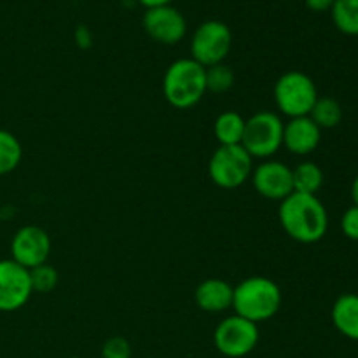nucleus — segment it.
<instances>
[{"label":"nucleus","mask_w":358,"mask_h":358,"mask_svg":"<svg viewBox=\"0 0 358 358\" xmlns=\"http://www.w3.org/2000/svg\"><path fill=\"white\" fill-rule=\"evenodd\" d=\"M278 219L283 231L299 243L311 245L320 241L329 229V215L324 203L313 194L292 192L280 201Z\"/></svg>","instance_id":"nucleus-1"},{"label":"nucleus","mask_w":358,"mask_h":358,"mask_svg":"<svg viewBox=\"0 0 358 358\" xmlns=\"http://www.w3.org/2000/svg\"><path fill=\"white\" fill-rule=\"evenodd\" d=\"M282 308V290L266 276H250L234 287V315L254 324L268 322Z\"/></svg>","instance_id":"nucleus-2"},{"label":"nucleus","mask_w":358,"mask_h":358,"mask_svg":"<svg viewBox=\"0 0 358 358\" xmlns=\"http://www.w3.org/2000/svg\"><path fill=\"white\" fill-rule=\"evenodd\" d=\"M163 93L168 103L178 110L198 105L206 94L205 66L192 58L173 62L164 73Z\"/></svg>","instance_id":"nucleus-3"},{"label":"nucleus","mask_w":358,"mask_h":358,"mask_svg":"<svg viewBox=\"0 0 358 358\" xmlns=\"http://www.w3.org/2000/svg\"><path fill=\"white\" fill-rule=\"evenodd\" d=\"M283 121L276 112L261 110L245 119L241 147L257 159H269L283 145Z\"/></svg>","instance_id":"nucleus-4"},{"label":"nucleus","mask_w":358,"mask_h":358,"mask_svg":"<svg viewBox=\"0 0 358 358\" xmlns=\"http://www.w3.org/2000/svg\"><path fill=\"white\" fill-rule=\"evenodd\" d=\"M318 91L313 79L299 70L285 72L275 84V103L287 117H304L310 115Z\"/></svg>","instance_id":"nucleus-5"},{"label":"nucleus","mask_w":358,"mask_h":358,"mask_svg":"<svg viewBox=\"0 0 358 358\" xmlns=\"http://www.w3.org/2000/svg\"><path fill=\"white\" fill-rule=\"evenodd\" d=\"M254 159L241 145H219L208 163V175L220 189H238L252 177Z\"/></svg>","instance_id":"nucleus-6"},{"label":"nucleus","mask_w":358,"mask_h":358,"mask_svg":"<svg viewBox=\"0 0 358 358\" xmlns=\"http://www.w3.org/2000/svg\"><path fill=\"white\" fill-rule=\"evenodd\" d=\"M233 48V34L224 21L208 20L192 34L191 58L199 65L208 66L224 63Z\"/></svg>","instance_id":"nucleus-7"},{"label":"nucleus","mask_w":358,"mask_h":358,"mask_svg":"<svg viewBox=\"0 0 358 358\" xmlns=\"http://www.w3.org/2000/svg\"><path fill=\"white\" fill-rule=\"evenodd\" d=\"M259 343L257 324L233 315L220 322L213 332V345L220 355L243 358L250 355Z\"/></svg>","instance_id":"nucleus-8"},{"label":"nucleus","mask_w":358,"mask_h":358,"mask_svg":"<svg viewBox=\"0 0 358 358\" xmlns=\"http://www.w3.org/2000/svg\"><path fill=\"white\" fill-rule=\"evenodd\" d=\"M51 250V236L38 226L20 227L10 240V259L28 271L48 264Z\"/></svg>","instance_id":"nucleus-9"},{"label":"nucleus","mask_w":358,"mask_h":358,"mask_svg":"<svg viewBox=\"0 0 358 358\" xmlns=\"http://www.w3.org/2000/svg\"><path fill=\"white\" fill-rule=\"evenodd\" d=\"M31 294L30 271L13 259H0V313L21 310Z\"/></svg>","instance_id":"nucleus-10"},{"label":"nucleus","mask_w":358,"mask_h":358,"mask_svg":"<svg viewBox=\"0 0 358 358\" xmlns=\"http://www.w3.org/2000/svg\"><path fill=\"white\" fill-rule=\"evenodd\" d=\"M142 23L145 34L152 41L164 45L177 44L187 34V21L184 14L171 3L145 9Z\"/></svg>","instance_id":"nucleus-11"},{"label":"nucleus","mask_w":358,"mask_h":358,"mask_svg":"<svg viewBox=\"0 0 358 358\" xmlns=\"http://www.w3.org/2000/svg\"><path fill=\"white\" fill-rule=\"evenodd\" d=\"M252 184L257 194L271 201H283L294 192L292 168L282 161L268 159L254 168Z\"/></svg>","instance_id":"nucleus-12"},{"label":"nucleus","mask_w":358,"mask_h":358,"mask_svg":"<svg viewBox=\"0 0 358 358\" xmlns=\"http://www.w3.org/2000/svg\"><path fill=\"white\" fill-rule=\"evenodd\" d=\"M322 129L310 115L294 117L283 126V145L296 156H308L320 145Z\"/></svg>","instance_id":"nucleus-13"},{"label":"nucleus","mask_w":358,"mask_h":358,"mask_svg":"<svg viewBox=\"0 0 358 358\" xmlns=\"http://www.w3.org/2000/svg\"><path fill=\"white\" fill-rule=\"evenodd\" d=\"M234 287L226 280L208 278L203 280L194 292V301L198 308L206 313H224L233 308Z\"/></svg>","instance_id":"nucleus-14"},{"label":"nucleus","mask_w":358,"mask_h":358,"mask_svg":"<svg viewBox=\"0 0 358 358\" xmlns=\"http://www.w3.org/2000/svg\"><path fill=\"white\" fill-rule=\"evenodd\" d=\"M332 324L345 338L358 341V294H343L332 304Z\"/></svg>","instance_id":"nucleus-15"},{"label":"nucleus","mask_w":358,"mask_h":358,"mask_svg":"<svg viewBox=\"0 0 358 358\" xmlns=\"http://www.w3.org/2000/svg\"><path fill=\"white\" fill-rule=\"evenodd\" d=\"M245 133L243 115L234 110L222 112L213 122V135L219 145H241Z\"/></svg>","instance_id":"nucleus-16"},{"label":"nucleus","mask_w":358,"mask_h":358,"mask_svg":"<svg viewBox=\"0 0 358 358\" xmlns=\"http://www.w3.org/2000/svg\"><path fill=\"white\" fill-rule=\"evenodd\" d=\"M292 182L294 192L317 196V192L324 185V171L313 161H304L292 168Z\"/></svg>","instance_id":"nucleus-17"},{"label":"nucleus","mask_w":358,"mask_h":358,"mask_svg":"<svg viewBox=\"0 0 358 358\" xmlns=\"http://www.w3.org/2000/svg\"><path fill=\"white\" fill-rule=\"evenodd\" d=\"M310 117L320 129H332L341 122L343 108L334 98L318 96L313 108H311Z\"/></svg>","instance_id":"nucleus-18"},{"label":"nucleus","mask_w":358,"mask_h":358,"mask_svg":"<svg viewBox=\"0 0 358 358\" xmlns=\"http://www.w3.org/2000/svg\"><path fill=\"white\" fill-rule=\"evenodd\" d=\"M332 21L341 34L358 35V0H336L331 9Z\"/></svg>","instance_id":"nucleus-19"},{"label":"nucleus","mask_w":358,"mask_h":358,"mask_svg":"<svg viewBox=\"0 0 358 358\" xmlns=\"http://www.w3.org/2000/svg\"><path fill=\"white\" fill-rule=\"evenodd\" d=\"M23 159L21 142L7 129H0V175L13 173Z\"/></svg>","instance_id":"nucleus-20"},{"label":"nucleus","mask_w":358,"mask_h":358,"mask_svg":"<svg viewBox=\"0 0 358 358\" xmlns=\"http://www.w3.org/2000/svg\"><path fill=\"white\" fill-rule=\"evenodd\" d=\"M206 91L210 93H226L234 86V72L226 63H219L205 69Z\"/></svg>","instance_id":"nucleus-21"},{"label":"nucleus","mask_w":358,"mask_h":358,"mask_svg":"<svg viewBox=\"0 0 358 358\" xmlns=\"http://www.w3.org/2000/svg\"><path fill=\"white\" fill-rule=\"evenodd\" d=\"M30 280L34 292L48 294L58 285V271L52 266L42 264L38 268L30 269Z\"/></svg>","instance_id":"nucleus-22"},{"label":"nucleus","mask_w":358,"mask_h":358,"mask_svg":"<svg viewBox=\"0 0 358 358\" xmlns=\"http://www.w3.org/2000/svg\"><path fill=\"white\" fill-rule=\"evenodd\" d=\"M101 358H131V345L128 339L114 336L101 346Z\"/></svg>","instance_id":"nucleus-23"},{"label":"nucleus","mask_w":358,"mask_h":358,"mask_svg":"<svg viewBox=\"0 0 358 358\" xmlns=\"http://www.w3.org/2000/svg\"><path fill=\"white\" fill-rule=\"evenodd\" d=\"M341 229L348 240L358 241V206L353 205L343 213Z\"/></svg>","instance_id":"nucleus-24"},{"label":"nucleus","mask_w":358,"mask_h":358,"mask_svg":"<svg viewBox=\"0 0 358 358\" xmlns=\"http://www.w3.org/2000/svg\"><path fill=\"white\" fill-rule=\"evenodd\" d=\"M336 0H304L308 9L315 10V13H325V10H331L334 6Z\"/></svg>","instance_id":"nucleus-25"},{"label":"nucleus","mask_w":358,"mask_h":358,"mask_svg":"<svg viewBox=\"0 0 358 358\" xmlns=\"http://www.w3.org/2000/svg\"><path fill=\"white\" fill-rule=\"evenodd\" d=\"M142 6H145V9H150V7H157V6H168L171 3V0H138Z\"/></svg>","instance_id":"nucleus-26"},{"label":"nucleus","mask_w":358,"mask_h":358,"mask_svg":"<svg viewBox=\"0 0 358 358\" xmlns=\"http://www.w3.org/2000/svg\"><path fill=\"white\" fill-rule=\"evenodd\" d=\"M352 199H353V205L358 206V175L352 184Z\"/></svg>","instance_id":"nucleus-27"},{"label":"nucleus","mask_w":358,"mask_h":358,"mask_svg":"<svg viewBox=\"0 0 358 358\" xmlns=\"http://www.w3.org/2000/svg\"><path fill=\"white\" fill-rule=\"evenodd\" d=\"M70 358H80V357H70Z\"/></svg>","instance_id":"nucleus-28"}]
</instances>
